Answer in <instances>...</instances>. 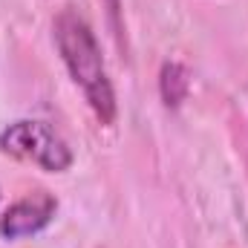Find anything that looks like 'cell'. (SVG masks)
Returning a JSON list of instances; mask_svg holds the SVG:
<instances>
[{"label": "cell", "mask_w": 248, "mask_h": 248, "mask_svg": "<svg viewBox=\"0 0 248 248\" xmlns=\"http://www.w3.org/2000/svg\"><path fill=\"white\" fill-rule=\"evenodd\" d=\"M58 211V199L49 190H32L12 202L0 217V234L6 240H20L44 231Z\"/></svg>", "instance_id": "3957f363"}, {"label": "cell", "mask_w": 248, "mask_h": 248, "mask_svg": "<svg viewBox=\"0 0 248 248\" xmlns=\"http://www.w3.org/2000/svg\"><path fill=\"white\" fill-rule=\"evenodd\" d=\"M159 87H162V98H165V104L168 107H179L182 104V98L187 95V72L182 63L170 61L162 66V81H159Z\"/></svg>", "instance_id": "277c9868"}, {"label": "cell", "mask_w": 248, "mask_h": 248, "mask_svg": "<svg viewBox=\"0 0 248 248\" xmlns=\"http://www.w3.org/2000/svg\"><path fill=\"white\" fill-rule=\"evenodd\" d=\"M0 150L6 156L32 162L44 170L61 173L72 165V150L61 136L44 122L20 119L0 130Z\"/></svg>", "instance_id": "7a4b0ae2"}, {"label": "cell", "mask_w": 248, "mask_h": 248, "mask_svg": "<svg viewBox=\"0 0 248 248\" xmlns=\"http://www.w3.org/2000/svg\"><path fill=\"white\" fill-rule=\"evenodd\" d=\"M52 29H55V46L61 52L72 81L84 93L87 104L93 107L95 119L101 124H113L116 122V93L107 75L101 46L95 41V32L75 9H63L55 17Z\"/></svg>", "instance_id": "6da1fadb"}]
</instances>
